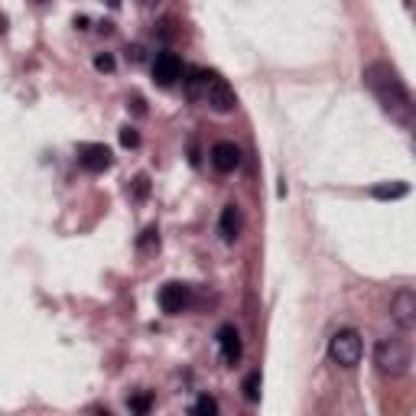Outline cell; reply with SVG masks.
I'll list each match as a JSON object with an SVG mask.
<instances>
[{
    "mask_svg": "<svg viewBox=\"0 0 416 416\" xmlns=\"http://www.w3.org/2000/svg\"><path fill=\"white\" fill-rule=\"evenodd\" d=\"M364 85L371 88V95L381 101L387 114L404 124V127H413V98L406 91V85L397 78V72L384 62H374L364 69Z\"/></svg>",
    "mask_w": 416,
    "mask_h": 416,
    "instance_id": "1",
    "label": "cell"
},
{
    "mask_svg": "<svg viewBox=\"0 0 416 416\" xmlns=\"http://www.w3.org/2000/svg\"><path fill=\"white\" fill-rule=\"evenodd\" d=\"M410 345L404 338H381L377 348H374V364L381 374H390V377H400V374L410 371Z\"/></svg>",
    "mask_w": 416,
    "mask_h": 416,
    "instance_id": "2",
    "label": "cell"
},
{
    "mask_svg": "<svg viewBox=\"0 0 416 416\" xmlns=\"http://www.w3.org/2000/svg\"><path fill=\"white\" fill-rule=\"evenodd\" d=\"M199 101L212 107L215 114H231L237 107V98L231 91V85L218 72H208V69H205V85H202V98Z\"/></svg>",
    "mask_w": 416,
    "mask_h": 416,
    "instance_id": "3",
    "label": "cell"
},
{
    "mask_svg": "<svg viewBox=\"0 0 416 416\" xmlns=\"http://www.w3.org/2000/svg\"><path fill=\"white\" fill-rule=\"evenodd\" d=\"M361 354H364V342L354 329H342V332L332 335L329 358L338 364V368H354V364L361 361Z\"/></svg>",
    "mask_w": 416,
    "mask_h": 416,
    "instance_id": "4",
    "label": "cell"
},
{
    "mask_svg": "<svg viewBox=\"0 0 416 416\" xmlns=\"http://www.w3.org/2000/svg\"><path fill=\"white\" fill-rule=\"evenodd\" d=\"M182 75H186V65H182V59L176 53H160L153 59V82L160 88H172Z\"/></svg>",
    "mask_w": 416,
    "mask_h": 416,
    "instance_id": "5",
    "label": "cell"
},
{
    "mask_svg": "<svg viewBox=\"0 0 416 416\" xmlns=\"http://www.w3.org/2000/svg\"><path fill=\"white\" fill-rule=\"evenodd\" d=\"M156 302H160V309L166 312V316H179V312L189 309V302H192V289L186 287V283H166V287L160 289Z\"/></svg>",
    "mask_w": 416,
    "mask_h": 416,
    "instance_id": "6",
    "label": "cell"
},
{
    "mask_svg": "<svg viewBox=\"0 0 416 416\" xmlns=\"http://www.w3.org/2000/svg\"><path fill=\"white\" fill-rule=\"evenodd\" d=\"M390 319L404 332L416 329V293L413 289H400V293L390 299Z\"/></svg>",
    "mask_w": 416,
    "mask_h": 416,
    "instance_id": "7",
    "label": "cell"
},
{
    "mask_svg": "<svg viewBox=\"0 0 416 416\" xmlns=\"http://www.w3.org/2000/svg\"><path fill=\"white\" fill-rule=\"evenodd\" d=\"M111 163H114V153L105 143H82L78 147V166L85 172H105L111 170Z\"/></svg>",
    "mask_w": 416,
    "mask_h": 416,
    "instance_id": "8",
    "label": "cell"
},
{
    "mask_svg": "<svg viewBox=\"0 0 416 416\" xmlns=\"http://www.w3.org/2000/svg\"><path fill=\"white\" fill-rule=\"evenodd\" d=\"M215 342H218V358H221V364L235 368V364L241 361V335H237L235 325H221Z\"/></svg>",
    "mask_w": 416,
    "mask_h": 416,
    "instance_id": "9",
    "label": "cell"
},
{
    "mask_svg": "<svg viewBox=\"0 0 416 416\" xmlns=\"http://www.w3.org/2000/svg\"><path fill=\"white\" fill-rule=\"evenodd\" d=\"M212 166L218 172H235L241 166V150L231 143V140H221L212 147Z\"/></svg>",
    "mask_w": 416,
    "mask_h": 416,
    "instance_id": "10",
    "label": "cell"
},
{
    "mask_svg": "<svg viewBox=\"0 0 416 416\" xmlns=\"http://www.w3.org/2000/svg\"><path fill=\"white\" fill-rule=\"evenodd\" d=\"M241 208H237L235 202L231 205H224L221 208V218H218V235H221L224 244H235L237 235H241Z\"/></svg>",
    "mask_w": 416,
    "mask_h": 416,
    "instance_id": "11",
    "label": "cell"
},
{
    "mask_svg": "<svg viewBox=\"0 0 416 416\" xmlns=\"http://www.w3.org/2000/svg\"><path fill=\"white\" fill-rule=\"evenodd\" d=\"M406 192H410L406 182H381V186H374V195H377V199H404Z\"/></svg>",
    "mask_w": 416,
    "mask_h": 416,
    "instance_id": "12",
    "label": "cell"
},
{
    "mask_svg": "<svg viewBox=\"0 0 416 416\" xmlns=\"http://www.w3.org/2000/svg\"><path fill=\"white\" fill-rule=\"evenodd\" d=\"M260 384H264V381H260V371H254V374H247L244 377V387H241V390H244V397L251 400V404L260 400Z\"/></svg>",
    "mask_w": 416,
    "mask_h": 416,
    "instance_id": "13",
    "label": "cell"
},
{
    "mask_svg": "<svg viewBox=\"0 0 416 416\" xmlns=\"http://www.w3.org/2000/svg\"><path fill=\"white\" fill-rule=\"evenodd\" d=\"M192 413H199V416H215L218 413V400H215V397H199V400H195V406H192Z\"/></svg>",
    "mask_w": 416,
    "mask_h": 416,
    "instance_id": "14",
    "label": "cell"
},
{
    "mask_svg": "<svg viewBox=\"0 0 416 416\" xmlns=\"http://www.w3.org/2000/svg\"><path fill=\"white\" fill-rule=\"evenodd\" d=\"M127 406L134 410V413H150V406H153V397L150 394H134L127 400Z\"/></svg>",
    "mask_w": 416,
    "mask_h": 416,
    "instance_id": "15",
    "label": "cell"
},
{
    "mask_svg": "<svg viewBox=\"0 0 416 416\" xmlns=\"http://www.w3.org/2000/svg\"><path fill=\"white\" fill-rule=\"evenodd\" d=\"M150 247H160V231L156 228H147L143 237H140V251H150Z\"/></svg>",
    "mask_w": 416,
    "mask_h": 416,
    "instance_id": "16",
    "label": "cell"
},
{
    "mask_svg": "<svg viewBox=\"0 0 416 416\" xmlns=\"http://www.w3.org/2000/svg\"><path fill=\"white\" fill-rule=\"evenodd\" d=\"M120 143H124V147H130V150L140 147V134L134 127H124V130H120Z\"/></svg>",
    "mask_w": 416,
    "mask_h": 416,
    "instance_id": "17",
    "label": "cell"
},
{
    "mask_svg": "<svg viewBox=\"0 0 416 416\" xmlns=\"http://www.w3.org/2000/svg\"><path fill=\"white\" fill-rule=\"evenodd\" d=\"M147 192H150V179L147 176H137V179H134V199H147Z\"/></svg>",
    "mask_w": 416,
    "mask_h": 416,
    "instance_id": "18",
    "label": "cell"
},
{
    "mask_svg": "<svg viewBox=\"0 0 416 416\" xmlns=\"http://www.w3.org/2000/svg\"><path fill=\"white\" fill-rule=\"evenodd\" d=\"M95 69H98V72H114V59H111V55H98V59H95Z\"/></svg>",
    "mask_w": 416,
    "mask_h": 416,
    "instance_id": "19",
    "label": "cell"
},
{
    "mask_svg": "<svg viewBox=\"0 0 416 416\" xmlns=\"http://www.w3.org/2000/svg\"><path fill=\"white\" fill-rule=\"evenodd\" d=\"M0 33H7V17L0 13Z\"/></svg>",
    "mask_w": 416,
    "mask_h": 416,
    "instance_id": "20",
    "label": "cell"
},
{
    "mask_svg": "<svg viewBox=\"0 0 416 416\" xmlns=\"http://www.w3.org/2000/svg\"><path fill=\"white\" fill-rule=\"evenodd\" d=\"M36 3H49V0H36Z\"/></svg>",
    "mask_w": 416,
    "mask_h": 416,
    "instance_id": "21",
    "label": "cell"
},
{
    "mask_svg": "<svg viewBox=\"0 0 416 416\" xmlns=\"http://www.w3.org/2000/svg\"><path fill=\"white\" fill-rule=\"evenodd\" d=\"M147 3H153V0H147Z\"/></svg>",
    "mask_w": 416,
    "mask_h": 416,
    "instance_id": "22",
    "label": "cell"
}]
</instances>
